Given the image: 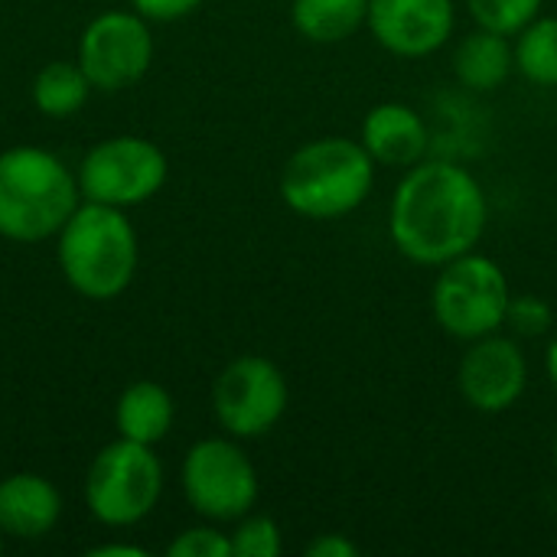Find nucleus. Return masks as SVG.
<instances>
[{
  "mask_svg": "<svg viewBox=\"0 0 557 557\" xmlns=\"http://www.w3.org/2000/svg\"><path fill=\"white\" fill-rule=\"evenodd\" d=\"M78 206V180L62 157L29 144L0 153V238L20 245L55 238Z\"/></svg>",
  "mask_w": 557,
  "mask_h": 557,
  "instance_id": "2",
  "label": "nucleus"
},
{
  "mask_svg": "<svg viewBox=\"0 0 557 557\" xmlns=\"http://www.w3.org/2000/svg\"><path fill=\"white\" fill-rule=\"evenodd\" d=\"M516 49V72L539 85L557 88V16L539 13L525 29L512 36Z\"/></svg>",
  "mask_w": 557,
  "mask_h": 557,
  "instance_id": "19",
  "label": "nucleus"
},
{
  "mask_svg": "<svg viewBox=\"0 0 557 557\" xmlns=\"http://www.w3.org/2000/svg\"><path fill=\"white\" fill-rule=\"evenodd\" d=\"M457 388L480 414H503L529 388V356L512 333H490L467 343L457 366Z\"/></svg>",
  "mask_w": 557,
  "mask_h": 557,
  "instance_id": "11",
  "label": "nucleus"
},
{
  "mask_svg": "<svg viewBox=\"0 0 557 557\" xmlns=\"http://www.w3.org/2000/svg\"><path fill=\"white\" fill-rule=\"evenodd\" d=\"M304 555L307 557H359L362 555V548H359L349 535H343V532H323V535H317V539L304 548Z\"/></svg>",
  "mask_w": 557,
  "mask_h": 557,
  "instance_id": "25",
  "label": "nucleus"
},
{
  "mask_svg": "<svg viewBox=\"0 0 557 557\" xmlns=\"http://www.w3.org/2000/svg\"><path fill=\"white\" fill-rule=\"evenodd\" d=\"M62 519L59 490L39 473H10L0 480V532L20 542L46 539Z\"/></svg>",
  "mask_w": 557,
  "mask_h": 557,
  "instance_id": "14",
  "label": "nucleus"
},
{
  "mask_svg": "<svg viewBox=\"0 0 557 557\" xmlns=\"http://www.w3.org/2000/svg\"><path fill=\"white\" fill-rule=\"evenodd\" d=\"M166 173V153L137 134H117L95 144L75 166L82 199L111 209L144 206L163 189Z\"/></svg>",
  "mask_w": 557,
  "mask_h": 557,
  "instance_id": "8",
  "label": "nucleus"
},
{
  "mask_svg": "<svg viewBox=\"0 0 557 557\" xmlns=\"http://www.w3.org/2000/svg\"><path fill=\"white\" fill-rule=\"evenodd\" d=\"M202 0H131V10H137L150 23H173L199 10Z\"/></svg>",
  "mask_w": 557,
  "mask_h": 557,
  "instance_id": "24",
  "label": "nucleus"
},
{
  "mask_svg": "<svg viewBox=\"0 0 557 557\" xmlns=\"http://www.w3.org/2000/svg\"><path fill=\"white\" fill-rule=\"evenodd\" d=\"M490 202L480 180L454 160H421L405 170L388 202V235L401 258L441 268L473 251L486 232Z\"/></svg>",
  "mask_w": 557,
  "mask_h": 557,
  "instance_id": "1",
  "label": "nucleus"
},
{
  "mask_svg": "<svg viewBox=\"0 0 557 557\" xmlns=\"http://www.w3.org/2000/svg\"><path fill=\"white\" fill-rule=\"evenodd\" d=\"M552 457H555V467H557V431H555V441H552Z\"/></svg>",
  "mask_w": 557,
  "mask_h": 557,
  "instance_id": "28",
  "label": "nucleus"
},
{
  "mask_svg": "<svg viewBox=\"0 0 557 557\" xmlns=\"http://www.w3.org/2000/svg\"><path fill=\"white\" fill-rule=\"evenodd\" d=\"M183 496L206 522H238L258 503V470L238 447V437L196 441L180 470Z\"/></svg>",
  "mask_w": 557,
  "mask_h": 557,
  "instance_id": "7",
  "label": "nucleus"
},
{
  "mask_svg": "<svg viewBox=\"0 0 557 557\" xmlns=\"http://www.w3.org/2000/svg\"><path fill=\"white\" fill-rule=\"evenodd\" d=\"M3 539H7V535H3V532H0V552H3Z\"/></svg>",
  "mask_w": 557,
  "mask_h": 557,
  "instance_id": "29",
  "label": "nucleus"
},
{
  "mask_svg": "<svg viewBox=\"0 0 557 557\" xmlns=\"http://www.w3.org/2000/svg\"><path fill=\"white\" fill-rule=\"evenodd\" d=\"M55 242L59 271L78 297L114 300L131 287L140 248L124 209L82 199V206L59 228Z\"/></svg>",
  "mask_w": 557,
  "mask_h": 557,
  "instance_id": "3",
  "label": "nucleus"
},
{
  "mask_svg": "<svg viewBox=\"0 0 557 557\" xmlns=\"http://www.w3.org/2000/svg\"><path fill=\"white\" fill-rule=\"evenodd\" d=\"M153 62L150 20L137 10H108L95 16L78 39V65L98 91L131 88Z\"/></svg>",
  "mask_w": 557,
  "mask_h": 557,
  "instance_id": "10",
  "label": "nucleus"
},
{
  "mask_svg": "<svg viewBox=\"0 0 557 557\" xmlns=\"http://www.w3.org/2000/svg\"><path fill=\"white\" fill-rule=\"evenodd\" d=\"M228 539H232V557H277L284 552L281 525L255 509L235 522Z\"/></svg>",
  "mask_w": 557,
  "mask_h": 557,
  "instance_id": "21",
  "label": "nucleus"
},
{
  "mask_svg": "<svg viewBox=\"0 0 557 557\" xmlns=\"http://www.w3.org/2000/svg\"><path fill=\"white\" fill-rule=\"evenodd\" d=\"M463 7L476 26L516 36L542 13L545 0H463Z\"/></svg>",
  "mask_w": 557,
  "mask_h": 557,
  "instance_id": "20",
  "label": "nucleus"
},
{
  "mask_svg": "<svg viewBox=\"0 0 557 557\" xmlns=\"http://www.w3.org/2000/svg\"><path fill=\"white\" fill-rule=\"evenodd\" d=\"M91 91H95V85L88 82L85 69L78 62H65V59L42 65L33 78V104L39 114H46L52 121H65V117L78 114Z\"/></svg>",
  "mask_w": 557,
  "mask_h": 557,
  "instance_id": "18",
  "label": "nucleus"
},
{
  "mask_svg": "<svg viewBox=\"0 0 557 557\" xmlns=\"http://www.w3.org/2000/svg\"><path fill=\"white\" fill-rule=\"evenodd\" d=\"M512 72H516L512 36L476 26L454 49V75L470 91L490 95V91L503 88Z\"/></svg>",
  "mask_w": 557,
  "mask_h": 557,
  "instance_id": "15",
  "label": "nucleus"
},
{
  "mask_svg": "<svg viewBox=\"0 0 557 557\" xmlns=\"http://www.w3.org/2000/svg\"><path fill=\"white\" fill-rule=\"evenodd\" d=\"M366 29L398 59H424L441 52L457 29L454 0H369Z\"/></svg>",
  "mask_w": 557,
  "mask_h": 557,
  "instance_id": "12",
  "label": "nucleus"
},
{
  "mask_svg": "<svg viewBox=\"0 0 557 557\" xmlns=\"http://www.w3.org/2000/svg\"><path fill=\"white\" fill-rule=\"evenodd\" d=\"M91 557H147V548L140 545H131V542H104V545H95Z\"/></svg>",
  "mask_w": 557,
  "mask_h": 557,
  "instance_id": "26",
  "label": "nucleus"
},
{
  "mask_svg": "<svg viewBox=\"0 0 557 557\" xmlns=\"http://www.w3.org/2000/svg\"><path fill=\"white\" fill-rule=\"evenodd\" d=\"M375 186V160L362 140L317 137L297 147L281 170V199L290 212L333 222L356 212Z\"/></svg>",
  "mask_w": 557,
  "mask_h": 557,
  "instance_id": "4",
  "label": "nucleus"
},
{
  "mask_svg": "<svg viewBox=\"0 0 557 557\" xmlns=\"http://www.w3.org/2000/svg\"><path fill=\"white\" fill-rule=\"evenodd\" d=\"M176 421V405L173 395L157 385V382H134L121 392L117 405H114V428L117 437L144 444V447H157Z\"/></svg>",
  "mask_w": 557,
  "mask_h": 557,
  "instance_id": "16",
  "label": "nucleus"
},
{
  "mask_svg": "<svg viewBox=\"0 0 557 557\" xmlns=\"http://www.w3.org/2000/svg\"><path fill=\"white\" fill-rule=\"evenodd\" d=\"M163 496V463L153 447L117 437L101 447L85 473V506L108 529L144 522Z\"/></svg>",
  "mask_w": 557,
  "mask_h": 557,
  "instance_id": "6",
  "label": "nucleus"
},
{
  "mask_svg": "<svg viewBox=\"0 0 557 557\" xmlns=\"http://www.w3.org/2000/svg\"><path fill=\"white\" fill-rule=\"evenodd\" d=\"M166 557H232V539L219 529V522L193 525L166 545Z\"/></svg>",
  "mask_w": 557,
  "mask_h": 557,
  "instance_id": "23",
  "label": "nucleus"
},
{
  "mask_svg": "<svg viewBox=\"0 0 557 557\" xmlns=\"http://www.w3.org/2000/svg\"><path fill=\"white\" fill-rule=\"evenodd\" d=\"M503 330H509L516 339H542L555 330V310L539 294H512Z\"/></svg>",
  "mask_w": 557,
  "mask_h": 557,
  "instance_id": "22",
  "label": "nucleus"
},
{
  "mask_svg": "<svg viewBox=\"0 0 557 557\" xmlns=\"http://www.w3.org/2000/svg\"><path fill=\"white\" fill-rule=\"evenodd\" d=\"M509 300L512 287L506 271L476 248L441 264L431 290V310L437 326L460 343L499 333L506 326Z\"/></svg>",
  "mask_w": 557,
  "mask_h": 557,
  "instance_id": "5",
  "label": "nucleus"
},
{
  "mask_svg": "<svg viewBox=\"0 0 557 557\" xmlns=\"http://www.w3.org/2000/svg\"><path fill=\"white\" fill-rule=\"evenodd\" d=\"M545 375L557 392V333L548 339V349H545Z\"/></svg>",
  "mask_w": 557,
  "mask_h": 557,
  "instance_id": "27",
  "label": "nucleus"
},
{
  "mask_svg": "<svg viewBox=\"0 0 557 557\" xmlns=\"http://www.w3.org/2000/svg\"><path fill=\"white\" fill-rule=\"evenodd\" d=\"M290 401L287 379L277 362L264 356L232 359L212 385V411L228 437L251 441L271 434Z\"/></svg>",
  "mask_w": 557,
  "mask_h": 557,
  "instance_id": "9",
  "label": "nucleus"
},
{
  "mask_svg": "<svg viewBox=\"0 0 557 557\" xmlns=\"http://www.w3.org/2000/svg\"><path fill=\"white\" fill-rule=\"evenodd\" d=\"M369 20V0H290L294 29L320 46L346 42Z\"/></svg>",
  "mask_w": 557,
  "mask_h": 557,
  "instance_id": "17",
  "label": "nucleus"
},
{
  "mask_svg": "<svg viewBox=\"0 0 557 557\" xmlns=\"http://www.w3.org/2000/svg\"><path fill=\"white\" fill-rule=\"evenodd\" d=\"M362 147L375 160V166L408 170L428 157V124L421 111L401 101H382L369 108L359 131Z\"/></svg>",
  "mask_w": 557,
  "mask_h": 557,
  "instance_id": "13",
  "label": "nucleus"
}]
</instances>
